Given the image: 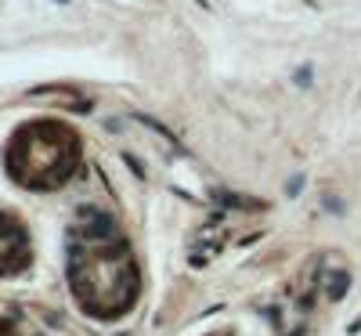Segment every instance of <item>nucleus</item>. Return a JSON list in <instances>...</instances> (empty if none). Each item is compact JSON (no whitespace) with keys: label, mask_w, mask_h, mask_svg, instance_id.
Returning a JSON list of instances; mask_svg holds the SVG:
<instances>
[{"label":"nucleus","mask_w":361,"mask_h":336,"mask_svg":"<svg viewBox=\"0 0 361 336\" xmlns=\"http://www.w3.org/2000/svg\"><path fill=\"white\" fill-rule=\"evenodd\" d=\"M29 264L25 228L11 217H0V275H15Z\"/></svg>","instance_id":"3"},{"label":"nucleus","mask_w":361,"mask_h":336,"mask_svg":"<svg viewBox=\"0 0 361 336\" xmlns=\"http://www.w3.org/2000/svg\"><path fill=\"white\" fill-rule=\"evenodd\" d=\"M69 286L90 315H119L137 296V268L109 217H83L69 239Z\"/></svg>","instance_id":"1"},{"label":"nucleus","mask_w":361,"mask_h":336,"mask_svg":"<svg viewBox=\"0 0 361 336\" xmlns=\"http://www.w3.org/2000/svg\"><path fill=\"white\" fill-rule=\"evenodd\" d=\"M0 336H11V332H4V329H0Z\"/></svg>","instance_id":"4"},{"label":"nucleus","mask_w":361,"mask_h":336,"mask_svg":"<svg viewBox=\"0 0 361 336\" xmlns=\"http://www.w3.org/2000/svg\"><path fill=\"white\" fill-rule=\"evenodd\" d=\"M73 160H76V141L69 138L66 127H58V124L25 127L8 148L11 174L22 181V185H33V188L62 185V181L69 177V170H73Z\"/></svg>","instance_id":"2"}]
</instances>
